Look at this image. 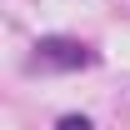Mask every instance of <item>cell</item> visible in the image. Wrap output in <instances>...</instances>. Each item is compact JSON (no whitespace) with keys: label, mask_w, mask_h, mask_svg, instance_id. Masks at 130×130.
<instances>
[{"label":"cell","mask_w":130,"mask_h":130,"mask_svg":"<svg viewBox=\"0 0 130 130\" xmlns=\"http://www.w3.org/2000/svg\"><path fill=\"white\" fill-rule=\"evenodd\" d=\"M35 55H40L45 65H65V70H70V65H90V60H95V50L80 45V40H40Z\"/></svg>","instance_id":"6da1fadb"},{"label":"cell","mask_w":130,"mask_h":130,"mask_svg":"<svg viewBox=\"0 0 130 130\" xmlns=\"http://www.w3.org/2000/svg\"><path fill=\"white\" fill-rule=\"evenodd\" d=\"M60 130H90V120H80V115H65V120H60Z\"/></svg>","instance_id":"7a4b0ae2"}]
</instances>
